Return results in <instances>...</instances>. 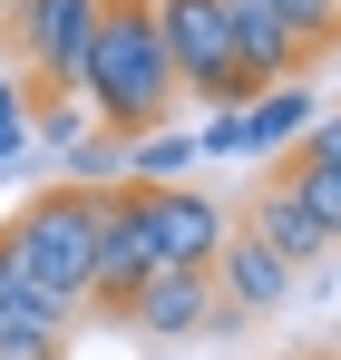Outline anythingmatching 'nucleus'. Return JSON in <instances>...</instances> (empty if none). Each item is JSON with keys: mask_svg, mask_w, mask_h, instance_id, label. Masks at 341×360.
<instances>
[{"mask_svg": "<svg viewBox=\"0 0 341 360\" xmlns=\"http://www.w3.org/2000/svg\"><path fill=\"white\" fill-rule=\"evenodd\" d=\"M98 136H147V127L175 117V68L156 49V10L147 0H98V39H88V59H78V88H68Z\"/></svg>", "mask_w": 341, "mask_h": 360, "instance_id": "obj_1", "label": "nucleus"}, {"mask_svg": "<svg viewBox=\"0 0 341 360\" xmlns=\"http://www.w3.org/2000/svg\"><path fill=\"white\" fill-rule=\"evenodd\" d=\"M98 195L108 185L49 176L39 195H20V214L0 224L10 253H20V273H30V292L49 302V311H78L88 302V273H98Z\"/></svg>", "mask_w": 341, "mask_h": 360, "instance_id": "obj_2", "label": "nucleus"}, {"mask_svg": "<svg viewBox=\"0 0 341 360\" xmlns=\"http://www.w3.org/2000/svg\"><path fill=\"white\" fill-rule=\"evenodd\" d=\"M322 108H332V98H322L312 78H283V88L244 98V108H215V117L195 127V146H205V156H244V166H264V176H273L292 146H302V127L322 117Z\"/></svg>", "mask_w": 341, "mask_h": 360, "instance_id": "obj_3", "label": "nucleus"}, {"mask_svg": "<svg viewBox=\"0 0 341 360\" xmlns=\"http://www.w3.org/2000/svg\"><path fill=\"white\" fill-rule=\"evenodd\" d=\"M156 10V49H166L175 88L215 98V108H244V68H234V39H225V0H147Z\"/></svg>", "mask_w": 341, "mask_h": 360, "instance_id": "obj_4", "label": "nucleus"}, {"mask_svg": "<svg viewBox=\"0 0 341 360\" xmlns=\"http://www.w3.org/2000/svg\"><path fill=\"white\" fill-rule=\"evenodd\" d=\"M98 39V0H10L0 59H20L30 88H78V59Z\"/></svg>", "mask_w": 341, "mask_h": 360, "instance_id": "obj_5", "label": "nucleus"}, {"mask_svg": "<svg viewBox=\"0 0 341 360\" xmlns=\"http://www.w3.org/2000/svg\"><path fill=\"white\" fill-rule=\"evenodd\" d=\"M127 205H137V234L156 253V273H205L234 234V214L205 185H127Z\"/></svg>", "mask_w": 341, "mask_h": 360, "instance_id": "obj_6", "label": "nucleus"}, {"mask_svg": "<svg viewBox=\"0 0 341 360\" xmlns=\"http://www.w3.org/2000/svg\"><path fill=\"white\" fill-rule=\"evenodd\" d=\"M117 311H127L147 341H205V331H225V302H215L205 273H147Z\"/></svg>", "mask_w": 341, "mask_h": 360, "instance_id": "obj_7", "label": "nucleus"}, {"mask_svg": "<svg viewBox=\"0 0 341 360\" xmlns=\"http://www.w3.org/2000/svg\"><path fill=\"white\" fill-rule=\"evenodd\" d=\"M205 283H215V302H225V321H244V311H273V302H292V283H302V273H292L283 253H264V243L234 224L225 253L205 263Z\"/></svg>", "mask_w": 341, "mask_h": 360, "instance_id": "obj_8", "label": "nucleus"}, {"mask_svg": "<svg viewBox=\"0 0 341 360\" xmlns=\"http://www.w3.org/2000/svg\"><path fill=\"white\" fill-rule=\"evenodd\" d=\"M147 273H156V253H147V234H137V205H127V185H108V195H98V273H88V302L117 311Z\"/></svg>", "mask_w": 341, "mask_h": 360, "instance_id": "obj_9", "label": "nucleus"}, {"mask_svg": "<svg viewBox=\"0 0 341 360\" xmlns=\"http://www.w3.org/2000/svg\"><path fill=\"white\" fill-rule=\"evenodd\" d=\"M225 39H234V68H244V88L264 98V88H283V78H312V59L283 39V20H273V0H225Z\"/></svg>", "mask_w": 341, "mask_h": 360, "instance_id": "obj_10", "label": "nucleus"}, {"mask_svg": "<svg viewBox=\"0 0 341 360\" xmlns=\"http://www.w3.org/2000/svg\"><path fill=\"white\" fill-rule=\"evenodd\" d=\"M244 234L264 243V253H283L292 273H312V263H332V253H341V243L322 234L302 205H292V185H283V176H264V185H254V214H244Z\"/></svg>", "mask_w": 341, "mask_h": 360, "instance_id": "obj_11", "label": "nucleus"}, {"mask_svg": "<svg viewBox=\"0 0 341 360\" xmlns=\"http://www.w3.org/2000/svg\"><path fill=\"white\" fill-rule=\"evenodd\" d=\"M195 156H205V146L166 117V127H147V136H127V146H117V185H185Z\"/></svg>", "mask_w": 341, "mask_h": 360, "instance_id": "obj_12", "label": "nucleus"}, {"mask_svg": "<svg viewBox=\"0 0 341 360\" xmlns=\"http://www.w3.org/2000/svg\"><path fill=\"white\" fill-rule=\"evenodd\" d=\"M0 360H68V311H49L39 292L0 302Z\"/></svg>", "mask_w": 341, "mask_h": 360, "instance_id": "obj_13", "label": "nucleus"}, {"mask_svg": "<svg viewBox=\"0 0 341 360\" xmlns=\"http://www.w3.org/2000/svg\"><path fill=\"white\" fill-rule=\"evenodd\" d=\"M273 20H283V39H292L312 68L341 49V0H273Z\"/></svg>", "mask_w": 341, "mask_h": 360, "instance_id": "obj_14", "label": "nucleus"}, {"mask_svg": "<svg viewBox=\"0 0 341 360\" xmlns=\"http://www.w3.org/2000/svg\"><path fill=\"white\" fill-rule=\"evenodd\" d=\"M88 108H78V98H68V88H39V108H30V146H49L58 166H68V146H78V136H88Z\"/></svg>", "mask_w": 341, "mask_h": 360, "instance_id": "obj_15", "label": "nucleus"}, {"mask_svg": "<svg viewBox=\"0 0 341 360\" xmlns=\"http://www.w3.org/2000/svg\"><path fill=\"white\" fill-rule=\"evenodd\" d=\"M30 108H39V88L0 59V176H10V166H30Z\"/></svg>", "mask_w": 341, "mask_h": 360, "instance_id": "obj_16", "label": "nucleus"}, {"mask_svg": "<svg viewBox=\"0 0 341 360\" xmlns=\"http://www.w3.org/2000/svg\"><path fill=\"white\" fill-rule=\"evenodd\" d=\"M273 176H283V185H292V205H302V214L341 243V166H273Z\"/></svg>", "mask_w": 341, "mask_h": 360, "instance_id": "obj_17", "label": "nucleus"}, {"mask_svg": "<svg viewBox=\"0 0 341 360\" xmlns=\"http://www.w3.org/2000/svg\"><path fill=\"white\" fill-rule=\"evenodd\" d=\"M283 166H341V108H322V117L302 127V146H292Z\"/></svg>", "mask_w": 341, "mask_h": 360, "instance_id": "obj_18", "label": "nucleus"}, {"mask_svg": "<svg viewBox=\"0 0 341 360\" xmlns=\"http://www.w3.org/2000/svg\"><path fill=\"white\" fill-rule=\"evenodd\" d=\"M30 292V273H20V253H10V234H0V302H20Z\"/></svg>", "mask_w": 341, "mask_h": 360, "instance_id": "obj_19", "label": "nucleus"}, {"mask_svg": "<svg viewBox=\"0 0 341 360\" xmlns=\"http://www.w3.org/2000/svg\"><path fill=\"white\" fill-rule=\"evenodd\" d=\"M0 20H10V0H0Z\"/></svg>", "mask_w": 341, "mask_h": 360, "instance_id": "obj_20", "label": "nucleus"}, {"mask_svg": "<svg viewBox=\"0 0 341 360\" xmlns=\"http://www.w3.org/2000/svg\"><path fill=\"white\" fill-rule=\"evenodd\" d=\"M332 68H341V49H332Z\"/></svg>", "mask_w": 341, "mask_h": 360, "instance_id": "obj_21", "label": "nucleus"}]
</instances>
